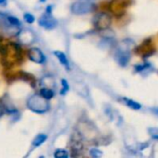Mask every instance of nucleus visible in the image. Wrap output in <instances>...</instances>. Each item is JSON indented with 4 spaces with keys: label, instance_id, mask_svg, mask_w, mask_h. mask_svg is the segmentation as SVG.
Segmentation results:
<instances>
[{
    "label": "nucleus",
    "instance_id": "0eeeda50",
    "mask_svg": "<svg viewBox=\"0 0 158 158\" xmlns=\"http://www.w3.org/2000/svg\"><path fill=\"white\" fill-rule=\"evenodd\" d=\"M54 54L56 56V58L59 60V62L69 70L70 68H69V59H68L67 56L63 52H61V51H55Z\"/></svg>",
    "mask_w": 158,
    "mask_h": 158
},
{
    "label": "nucleus",
    "instance_id": "f3484780",
    "mask_svg": "<svg viewBox=\"0 0 158 158\" xmlns=\"http://www.w3.org/2000/svg\"><path fill=\"white\" fill-rule=\"evenodd\" d=\"M4 113H5V106H4V104L0 101V118L4 115Z\"/></svg>",
    "mask_w": 158,
    "mask_h": 158
},
{
    "label": "nucleus",
    "instance_id": "9b49d317",
    "mask_svg": "<svg viewBox=\"0 0 158 158\" xmlns=\"http://www.w3.org/2000/svg\"><path fill=\"white\" fill-rule=\"evenodd\" d=\"M6 19H7V21L9 22V24H11L12 26H14V27H18V28H19V27H20V21H19L16 17L6 15Z\"/></svg>",
    "mask_w": 158,
    "mask_h": 158
},
{
    "label": "nucleus",
    "instance_id": "aec40b11",
    "mask_svg": "<svg viewBox=\"0 0 158 158\" xmlns=\"http://www.w3.org/2000/svg\"><path fill=\"white\" fill-rule=\"evenodd\" d=\"M40 1H41V2H43V1H45V0H40Z\"/></svg>",
    "mask_w": 158,
    "mask_h": 158
},
{
    "label": "nucleus",
    "instance_id": "7ed1b4c3",
    "mask_svg": "<svg viewBox=\"0 0 158 158\" xmlns=\"http://www.w3.org/2000/svg\"><path fill=\"white\" fill-rule=\"evenodd\" d=\"M52 6H48L46 8V11L44 15L41 16V18L38 20V23L41 27L46 29V30H53L56 27L57 21L56 19L52 16Z\"/></svg>",
    "mask_w": 158,
    "mask_h": 158
},
{
    "label": "nucleus",
    "instance_id": "ddd939ff",
    "mask_svg": "<svg viewBox=\"0 0 158 158\" xmlns=\"http://www.w3.org/2000/svg\"><path fill=\"white\" fill-rule=\"evenodd\" d=\"M23 19H24V20H25L27 23H29V24L33 23L34 20H35L34 16H33L32 14H31V13H25V14L23 15Z\"/></svg>",
    "mask_w": 158,
    "mask_h": 158
},
{
    "label": "nucleus",
    "instance_id": "f03ea898",
    "mask_svg": "<svg viewBox=\"0 0 158 158\" xmlns=\"http://www.w3.org/2000/svg\"><path fill=\"white\" fill-rule=\"evenodd\" d=\"M133 43L131 40H125L122 43L119 44L118 46L115 58L117 62L121 66L125 67L130 61L131 58V44Z\"/></svg>",
    "mask_w": 158,
    "mask_h": 158
},
{
    "label": "nucleus",
    "instance_id": "423d86ee",
    "mask_svg": "<svg viewBox=\"0 0 158 158\" xmlns=\"http://www.w3.org/2000/svg\"><path fill=\"white\" fill-rule=\"evenodd\" d=\"M27 56L31 61L37 63V64H43L45 61V56H44V53L38 47L30 48L27 52Z\"/></svg>",
    "mask_w": 158,
    "mask_h": 158
},
{
    "label": "nucleus",
    "instance_id": "20e7f679",
    "mask_svg": "<svg viewBox=\"0 0 158 158\" xmlns=\"http://www.w3.org/2000/svg\"><path fill=\"white\" fill-rule=\"evenodd\" d=\"M71 12L75 15H84L92 12L94 9V5L90 1H79L75 2L71 6Z\"/></svg>",
    "mask_w": 158,
    "mask_h": 158
},
{
    "label": "nucleus",
    "instance_id": "a211bd4d",
    "mask_svg": "<svg viewBox=\"0 0 158 158\" xmlns=\"http://www.w3.org/2000/svg\"><path fill=\"white\" fill-rule=\"evenodd\" d=\"M151 110H152V111L154 112V114H155V115L158 116V107H155V108H152Z\"/></svg>",
    "mask_w": 158,
    "mask_h": 158
},
{
    "label": "nucleus",
    "instance_id": "9d476101",
    "mask_svg": "<svg viewBox=\"0 0 158 158\" xmlns=\"http://www.w3.org/2000/svg\"><path fill=\"white\" fill-rule=\"evenodd\" d=\"M40 94L42 96H44V98H46L47 100H50L54 97L55 92L53 91V89H51L49 87H44L40 90Z\"/></svg>",
    "mask_w": 158,
    "mask_h": 158
},
{
    "label": "nucleus",
    "instance_id": "4468645a",
    "mask_svg": "<svg viewBox=\"0 0 158 158\" xmlns=\"http://www.w3.org/2000/svg\"><path fill=\"white\" fill-rule=\"evenodd\" d=\"M61 83H62V89H61L60 94H66L67 92H68L69 89V83H68V81H67L66 80H62V81H61Z\"/></svg>",
    "mask_w": 158,
    "mask_h": 158
},
{
    "label": "nucleus",
    "instance_id": "6e6552de",
    "mask_svg": "<svg viewBox=\"0 0 158 158\" xmlns=\"http://www.w3.org/2000/svg\"><path fill=\"white\" fill-rule=\"evenodd\" d=\"M122 101H123V103H124L128 107H130V108H131V109L139 110V109L142 108V106H141L138 102H136V101H134V100H132V99L124 97V98H122Z\"/></svg>",
    "mask_w": 158,
    "mask_h": 158
},
{
    "label": "nucleus",
    "instance_id": "f8f14e48",
    "mask_svg": "<svg viewBox=\"0 0 158 158\" xmlns=\"http://www.w3.org/2000/svg\"><path fill=\"white\" fill-rule=\"evenodd\" d=\"M54 156L56 158H67L69 157V154L64 149H57L54 153Z\"/></svg>",
    "mask_w": 158,
    "mask_h": 158
},
{
    "label": "nucleus",
    "instance_id": "1a4fd4ad",
    "mask_svg": "<svg viewBox=\"0 0 158 158\" xmlns=\"http://www.w3.org/2000/svg\"><path fill=\"white\" fill-rule=\"evenodd\" d=\"M46 140H47V135L43 134V133L38 134V135L33 139V141H32V146H33V147H39V146H41Z\"/></svg>",
    "mask_w": 158,
    "mask_h": 158
},
{
    "label": "nucleus",
    "instance_id": "dca6fc26",
    "mask_svg": "<svg viewBox=\"0 0 158 158\" xmlns=\"http://www.w3.org/2000/svg\"><path fill=\"white\" fill-rule=\"evenodd\" d=\"M90 155L93 157H100L102 156V152L97 149H91L90 150Z\"/></svg>",
    "mask_w": 158,
    "mask_h": 158
},
{
    "label": "nucleus",
    "instance_id": "f257e3e1",
    "mask_svg": "<svg viewBox=\"0 0 158 158\" xmlns=\"http://www.w3.org/2000/svg\"><path fill=\"white\" fill-rule=\"evenodd\" d=\"M27 107L36 114H44L46 113L50 108L49 100L42 96L40 94H34L28 98Z\"/></svg>",
    "mask_w": 158,
    "mask_h": 158
},
{
    "label": "nucleus",
    "instance_id": "6ab92c4d",
    "mask_svg": "<svg viewBox=\"0 0 158 158\" xmlns=\"http://www.w3.org/2000/svg\"><path fill=\"white\" fill-rule=\"evenodd\" d=\"M6 4V0H0V5L1 6H4Z\"/></svg>",
    "mask_w": 158,
    "mask_h": 158
},
{
    "label": "nucleus",
    "instance_id": "39448f33",
    "mask_svg": "<svg viewBox=\"0 0 158 158\" xmlns=\"http://www.w3.org/2000/svg\"><path fill=\"white\" fill-rule=\"evenodd\" d=\"M111 18L106 13H99L94 19V25L98 30H106L111 24Z\"/></svg>",
    "mask_w": 158,
    "mask_h": 158
},
{
    "label": "nucleus",
    "instance_id": "2eb2a0df",
    "mask_svg": "<svg viewBox=\"0 0 158 158\" xmlns=\"http://www.w3.org/2000/svg\"><path fill=\"white\" fill-rule=\"evenodd\" d=\"M148 132L153 139L158 140V128H150L148 130Z\"/></svg>",
    "mask_w": 158,
    "mask_h": 158
},
{
    "label": "nucleus",
    "instance_id": "412c9836",
    "mask_svg": "<svg viewBox=\"0 0 158 158\" xmlns=\"http://www.w3.org/2000/svg\"><path fill=\"white\" fill-rule=\"evenodd\" d=\"M86 1H90V0H86Z\"/></svg>",
    "mask_w": 158,
    "mask_h": 158
}]
</instances>
